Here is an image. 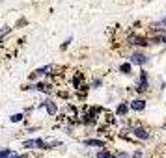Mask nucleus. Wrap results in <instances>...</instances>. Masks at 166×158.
I'll return each instance as SVG.
<instances>
[{
    "label": "nucleus",
    "instance_id": "1",
    "mask_svg": "<svg viewBox=\"0 0 166 158\" xmlns=\"http://www.w3.org/2000/svg\"><path fill=\"white\" fill-rule=\"evenodd\" d=\"M56 145H60V143H47V142H43V140H28V142H24V147L26 149H52V147H56Z\"/></svg>",
    "mask_w": 166,
    "mask_h": 158
},
{
    "label": "nucleus",
    "instance_id": "2",
    "mask_svg": "<svg viewBox=\"0 0 166 158\" xmlns=\"http://www.w3.org/2000/svg\"><path fill=\"white\" fill-rule=\"evenodd\" d=\"M41 106H45V108H47L49 115H56V114H58V106H56L52 101H49V99H45V101L41 102Z\"/></svg>",
    "mask_w": 166,
    "mask_h": 158
},
{
    "label": "nucleus",
    "instance_id": "3",
    "mask_svg": "<svg viewBox=\"0 0 166 158\" xmlns=\"http://www.w3.org/2000/svg\"><path fill=\"white\" fill-rule=\"evenodd\" d=\"M133 136H136V138H140V140H148L149 138V132L146 130V129H140V127H133Z\"/></svg>",
    "mask_w": 166,
    "mask_h": 158
},
{
    "label": "nucleus",
    "instance_id": "4",
    "mask_svg": "<svg viewBox=\"0 0 166 158\" xmlns=\"http://www.w3.org/2000/svg\"><path fill=\"white\" fill-rule=\"evenodd\" d=\"M129 60H131V63H135V65H144V63H148V56H144V54H133Z\"/></svg>",
    "mask_w": 166,
    "mask_h": 158
},
{
    "label": "nucleus",
    "instance_id": "5",
    "mask_svg": "<svg viewBox=\"0 0 166 158\" xmlns=\"http://www.w3.org/2000/svg\"><path fill=\"white\" fill-rule=\"evenodd\" d=\"M148 89V74L144 73V71H140V84L136 86V91H146Z\"/></svg>",
    "mask_w": 166,
    "mask_h": 158
},
{
    "label": "nucleus",
    "instance_id": "6",
    "mask_svg": "<svg viewBox=\"0 0 166 158\" xmlns=\"http://www.w3.org/2000/svg\"><path fill=\"white\" fill-rule=\"evenodd\" d=\"M129 108H131V110H135V112H142V110L146 108V101H142V99H136V101L129 102Z\"/></svg>",
    "mask_w": 166,
    "mask_h": 158
},
{
    "label": "nucleus",
    "instance_id": "7",
    "mask_svg": "<svg viewBox=\"0 0 166 158\" xmlns=\"http://www.w3.org/2000/svg\"><path fill=\"white\" fill-rule=\"evenodd\" d=\"M84 145H88V147H105V142H101V140H84Z\"/></svg>",
    "mask_w": 166,
    "mask_h": 158
},
{
    "label": "nucleus",
    "instance_id": "8",
    "mask_svg": "<svg viewBox=\"0 0 166 158\" xmlns=\"http://www.w3.org/2000/svg\"><path fill=\"white\" fill-rule=\"evenodd\" d=\"M11 155H13L11 149H4V151H0V158H11Z\"/></svg>",
    "mask_w": 166,
    "mask_h": 158
},
{
    "label": "nucleus",
    "instance_id": "9",
    "mask_svg": "<svg viewBox=\"0 0 166 158\" xmlns=\"http://www.w3.org/2000/svg\"><path fill=\"white\" fill-rule=\"evenodd\" d=\"M127 108H129L127 104H121V106L118 108V115H125V114H127Z\"/></svg>",
    "mask_w": 166,
    "mask_h": 158
},
{
    "label": "nucleus",
    "instance_id": "10",
    "mask_svg": "<svg viewBox=\"0 0 166 158\" xmlns=\"http://www.w3.org/2000/svg\"><path fill=\"white\" fill-rule=\"evenodd\" d=\"M9 119H11V123H19V121L22 119V114H15V115H11Z\"/></svg>",
    "mask_w": 166,
    "mask_h": 158
},
{
    "label": "nucleus",
    "instance_id": "11",
    "mask_svg": "<svg viewBox=\"0 0 166 158\" xmlns=\"http://www.w3.org/2000/svg\"><path fill=\"white\" fill-rule=\"evenodd\" d=\"M7 34H9V28H7V26H4V28H2V32H0V43H2V39H4Z\"/></svg>",
    "mask_w": 166,
    "mask_h": 158
},
{
    "label": "nucleus",
    "instance_id": "12",
    "mask_svg": "<svg viewBox=\"0 0 166 158\" xmlns=\"http://www.w3.org/2000/svg\"><path fill=\"white\" fill-rule=\"evenodd\" d=\"M121 71H123V73H131V65H129V63H123V65H121Z\"/></svg>",
    "mask_w": 166,
    "mask_h": 158
},
{
    "label": "nucleus",
    "instance_id": "13",
    "mask_svg": "<svg viewBox=\"0 0 166 158\" xmlns=\"http://www.w3.org/2000/svg\"><path fill=\"white\" fill-rule=\"evenodd\" d=\"M71 41H73V37H67V39H65V43H64V45H62V48H67V47H69V43H71Z\"/></svg>",
    "mask_w": 166,
    "mask_h": 158
},
{
    "label": "nucleus",
    "instance_id": "14",
    "mask_svg": "<svg viewBox=\"0 0 166 158\" xmlns=\"http://www.w3.org/2000/svg\"><path fill=\"white\" fill-rule=\"evenodd\" d=\"M97 158H112L108 153H97Z\"/></svg>",
    "mask_w": 166,
    "mask_h": 158
},
{
    "label": "nucleus",
    "instance_id": "15",
    "mask_svg": "<svg viewBox=\"0 0 166 158\" xmlns=\"http://www.w3.org/2000/svg\"><path fill=\"white\" fill-rule=\"evenodd\" d=\"M118 158H131V156H129L127 153H121V155H120V156H118Z\"/></svg>",
    "mask_w": 166,
    "mask_h": 158
}]
</instances>
